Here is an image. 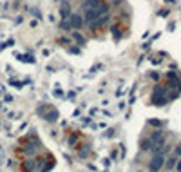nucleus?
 <instances>
[{
    "label": "nucleus",
    "mask_w": 181,
    "mask_h": 172,
    "mask_svg": "<svg viewBox=\"0 0 181 172\" xmlns=\"http://www.w3.org/2000/svg\"><path fill=\"white\" fill-rule=\"evenodd\" d=\"M167 87L165 85H156L154 87V92H152V102H154V105H165L167 103Z\"/></svg>",
    "instance_id": "f257e3e1"
},
{
    "label": "nucleus",
    "mask_w": 181,
    "mask_h": 172,
    "mask_svg": "<svg viewBox=\"0 0 181 172\" xmlns=\"http://www.w3.org/2000/svg\"><path fill=\"white\" fill-rule=\"evenodd\" d=\"M163 165H165V156H163V152H158L148 161V172H159L163 168Z\"/></svg>",
    "instance_id": "f03ea898"
},
{
    "label": "nucleus",
    "mask_w": 181,
    "mask_h": 172,
    "mask_svg": "<svg viewBox=\"0 0 181 172\" xmlns=\"http://www.w3.org/2000/svg\"><path fill=\"white\" fill-rule=\"evenodd\" d=\"M38 111L44 112V114H40V116L44 118V120H47V122H56V120H58V111L55 109V107L45 105V107H40Z\"/></svg>",
    "instance_id": "7ed1b4c3"
},
{
    "label": "nucleus",
    "mask_w": 181,
    "mask_h": 172,
    "mask_svg": "<svg viewBox=\"0 0 181 172\" xmlns=\"http://www.w3.org/2000/svg\"><path fill=\"white\" fill-rule=\"evenodd\" d=\"M69 22H71V27H74V29H82L83 27V18L78 13H72L69 16Z\"/></svg>",
    "instance_id": "20e7f679"
},
{
    "label": "nucleus",
    "mask_w": 181,
    "mask_h": 172,
    "mask_svg": "<svg viewBox=\"0 0 181 172\" xmlns=\"http://www.w3.org/2000/svg\"><path fill=\"white\" fill-rule=\"evenodd\" d=\"M38 149H40V141H38L36 138L33 139V141H27V143H26V152H27L29 156H35Z\"/></svg>",
    "instance_id": "39448f33"
},
{
    "label": "nucleus",
    "mask_w": 181,
    "mask_h": 172,
    "mask_svg": "<svg viewBox=\"0 0 181 172\" xmlns=\"http://www.w3.org/2000/svg\"><path fill=\"white\" fill-rule=\"evenodd\" d=\"M60 16L63 20H67L71 16V4L69 2H62V6H60Z\"/></svg>",
    "instance_id": "423d86ee"
},
{
    "label": "nucleus",
    "mask_w": 181,
    "mask_h": 172,
    "mask_svg": "<svg viewBox=\"0 0 181 172\" xmlns=\"http://www.w3.org/2000/svg\"><path fill=\"white\" fill-rule=\"evenodd\" d=\"M176 161H177V156H174V154H170V156H168V159L165 158V165H163V167H165L167 170H172V168L176 167Z\"/></svg>",
    "instance_id": "0eeeda50"
},
{
    "label": "nucleus",
    "mask_w": 181,
    "mask_h": 172,
    "mask_svg": "<svg viewBox=\"0 0 181 172\" xmlns=\"http://www.w3.org/2000/svg\"><path fill=\"white\" fill-rule=\"evenodd\" d=\"M103 6V0H87L83 4V9H94V7H100Z\"/></svg>",
    "instance_id": "6e6552de"
},
{
    "label": "nucleus",
    "mask_w": 181,
    "mask_h": 172,
    "mask_svg": "<svg viewBox=\"0 0 181 172\" xmlns=\"http://www.w3.org/2000/svg\"><path fill=\"white\" fill-rule=\"evenodd\" d=\"M35 165H36V163H35V159H29V161H24V165H22V168H24L26 172H27V170L31 172V170L35 168Z\"/></svg>",
    "instance_id": "1a4fd4ad"
},
{
    "label": "nucleus",
    "mask_w": 181,
    "mask_h": 172,
    "mask_svg": "<svg viewBox=\"0 0 181 172\" xmlns=\"http://www.w3.org/2000/svg\"><path fill=\"white\" fill-rule=\"evenodd\" d=\"M150 147H152L150 138H145V139H141V149H143V150H150Z\"/></svg>",
    "instance_id": "9d476101"
},
{
    "label": "nucleus",
    "mask_w": 181,
    "mask_h": 172,
    "mask_svg": "<svg viewBox=\"0 0 181 172\" xmlns=\"http://www.w3.org/2000/svg\"><path fill=\"white\" fill-rule=\"evenodd\" d=\"M72 38L76 40V42H78L80 45H85V38H83V36H82V35L78 33V31H74V33H72Z\"/></svg>",
    "instance_id": "9b49d317"
},
{
    "label": "nucleus",
    "mask_w": 181,
    "mask_h": 172,
    "mask_svg": "<svg viewBox=\"0 0 181 172\" xmlns=\"http://www.w3.org/2000/svg\"><path fill=\"white\" fill-rule=\"evenodd\" d=\"M60 27H62L63 31H71L72 27H71V22H69V18H67V20H63V22L60 24Z\"/></svg>",
    "instance_id": "f8f14e48"
},
{
    "label": "nucleus",
    "mask_w": 181,
    "mask_h": 172,
    "mask_svg": "<svg viewBox=\"0 0 181 172\" xmlns=\"http://www.w3.org/2000/svg\"><path fill=\"white\" fill-rule=\"evenodd\" d=\"M148 123H150V125H154V127H158V129H159V127L163 125L161 122H158V120H150V122H148Z\"/></svg>",
    "instance_id": "ddd939ff"
},
{
    "label": "nucleus",
    "mask_w": 181,
    "mask_h": 172,
    "mask_svg": "<svg viewBox=\"0 0 181 172\" xmlns=\"http://www.w3.org/2000/svg\"><path fill=\"white\" fill-rule=\"evenodd\" d=\"M174 156H177V158H181V147H176V150L172 152Z\"/></svg>",
    "instance_id": "4468645a"
},
{
    "label": "nucleus",
    "mask_w": 181,
    "mask_h": 172,
    "mask_svg": "<svg viewBox=\"0 0 181 172\" xmlns=\"http://www.w3.org/2000/svg\"><path fill=\"white\" fill-rule=\"evenodd\" d=\"M31 13H33L36 18H42V15H40V11H38V9H31Z\"/></svg>",
    "instance_id": "2eb2a0df"
},
{
    "label": "nucleus",
    "mask_w": 181,
    "mask_h": 172,
    "mask_svg": "<svg viewBox=\"0 0 181 172\" xmlns=\"http://www.w3.org/2000/svg\"><path fill=\"white\" fill-rule=\"evenodd\" d=\"M58 42H60L62 45H67V44H69V40H67V38H58Z\"/></svg>",
    "instance_id": "dca6fc26"
},
{
    "label": "nucleus",
    "mask_w": 181,
    "mask_h": 172,
    "mask_svg": "<svg viewBox=\"0 0 181 172\" xmlns=\"http://www.w3.org/2000/svg\"><path fill=\"white\" fill-rule=\"evenodd\" d=\"M176 172H181V159L176 161Z\"/></svg>",
    "instance_id": "f3484780"
},
{
    "label": "nucleus",
    "mask_w": 181,
    "mask_h": 172,
    "mask_svg": "<svg viewBox=\"0 0 181 172\" xmlns=\"http://www.w3.org/2000/svg\"><path fill=\"white\" fill-rule=\"evenodd\" d=\"M159 15H161V16H167V15H168V11H167V9H161V11H159Z\"/></svg>",
    "instance_id": "a211bd4d"
}]
</instances>
